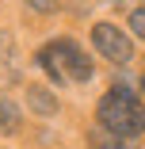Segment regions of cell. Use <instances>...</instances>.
Instances as JSON below:
<instances>
[{
    "label": "cell",
    "mask_w": 145,
    "mask_h": 149,
    "mask_svg": "<svg viewBox=\"0 0 145 149\" xmlns=\"http://www.w3.org/2000/svg\"><path fill=\"white\" fill-rule=\"evenodd\" d=\"M88 138H92V145H96V149H130L122 138H114V134H107V130H92Z\"/></svg>",
    "instance_id": "6"
},
{
    "label": "cell",
    "mask_w": 145,
    "mask_h": 149,
    "mask_svg": "<svg viewBox=\"0 0 145 149\" xmlns=\"http://www.w3.org/2000/svg\"><path fill=\"white\" fill-rule=\"evenodd\" d=\"M130 31H134L137 38H145V4L130 12Z\"/></svg>",
    "instance_id": "7"
},
{
    "label": "cell",
    "mask_w": 145,
    "mask_h": 149,
    "mask_svg": "<svg viewBox=\"0 0 145 149\" xmlns=\"http://www.w3.org/2000/svg\"><path fill=\"white\" fill-rule=\"evenodd\" d=\"M38 65L53 77V84H69V80H92V57L84 54L73 38H57L38 50Z\"/></svg>",
    "instance_id": "1"
},
{
    "label": "cell",
    "mask_w": 145,
    "mask_h": 149,
    "mask_svg": "<svg viewBox=\"0 0 145 149\" xmlns=\"http://www.w3.org/2000/svg\"><path fill=\"white\" fill-rule=\"evenodd\" d=\"M99 130L114 134V138H134V134H145V107L134 100V96H114L107 92L99 100Z\"/></svg>",
    "instance_id": "2"
},
{
    "label": "cell",
    "mask_w": 145,
    "mask_h": 149,
    "mask_svg": "<svg viewBox=\"0 0 145 149\" xmlns=\"http://www.w3.org/2000/svg\"><path fill=\"white\" fill-rule=\"evenodd\" d=\"M27 100H31V107H35L38 115H53V111H57V100L46 92V88H38V84L27 88Z\"/></svg>",
    "instance_id": "4"
},
{
    "label": "cell",
    "mask_w": 145,
    "mask_h": 149,
    "mask_svg": "<svg viewBox=\"0 0 145 149\" xmlns=\"http://www.w3.org/2000/svg\"><path fill=\"white\" fill-rule=\"evenodd\" d=\"M141 88H145V73H141Z\"/></svg>",
    "instance_id": "8"
},
{
    "label": "cell",
    "mask_w": 145,
    "mask_h": 149,
    "mask_svg": "<svg viewBox=\"0 0 145 149\" xmlns=\"http://www.w3.org/2000/svg\"><path fill=\"white\" fill-rule=\"evenodd\" d=\"M92 42H96V50H99L103 57H111L114 65H126L130 57H134L130 38L122 35V27H114V23H96V27H92Z\"/></svg>",
    "instance_id": "3"
},
{
    "label": "cell",
    "mask_w": 145,
    "mask_h": 149,
    "mask_svg": "<svg viewBox=\"0 0 145 149\" xmlns=\"http://www.w3.org/2000/svg\"><path fill=\"white\" fill-rule=\"evenodd\" d=\"M15 126H19V107H15L12 100H0V130L12 134Z\"/></svg>",
    "instance_id": "5"
}]
</instances>
